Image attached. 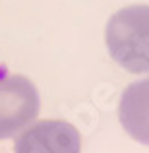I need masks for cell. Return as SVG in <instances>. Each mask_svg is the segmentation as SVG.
Here are the masks:
<instances>
[{
    "instance_id": "3",
    "label": "cell",
    "mask_w": 149,
    "mask_h": 153,
    "mask_svg": "<svg viewBox=\"0 0 149 153\" xmlns=\"http://www.w3.org/2000/svg\"><path fill=\"white\" fill-rule=\"evenodd\" d=\"M79 149L78 130L56 118L33 122L14 143V153H79Z\"/></svg>"
},
{
    "instance_id": "2",
    "label": "cell",
    "mask_w": 149,
    "mask_h": 153,
    "mask_svg": "<svg viewBox=\"0 0 149 153\" xmlns=\"http://www.w3.org/2000/svg\"><path fill=\"white\" fill-rule=\"evenodd\" d=\"M37 87L25 76H0V140L16 136L39 114Z\"/></svg>"
},
{
    "instance_id": "4",
    "label": "cell",
    "mask_w": 149,
    "mask_h": 153,
    "mask_svg": "<svg viewBox=\"0 0 149 153\" xmlns=\"http://www.w3.org/2000/svg\"><path fill=\"white\" fill-rule=\"evenodd\" d=\"M118 118L136 142L149 146V78L130 83L124 89L118 105Z\"/></svg>"
},
{
    "instance_id": "1",
    "label": "cell",
    "mask_w": 149,
    "mask_h": 153,
    "mask_svg": "<svg viewBox=\"0 0 149 153\" xmlns=\"http://www.w3.org/2000/svg\"><path fill=\"white\" fill-rule=\"evenodd\" d=\"M105 41L118 66L132 74H149V6L134 4L112 14Z\"/></svg>"
}]
</instances>
